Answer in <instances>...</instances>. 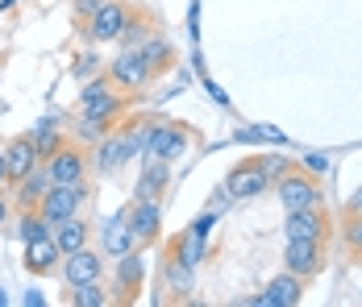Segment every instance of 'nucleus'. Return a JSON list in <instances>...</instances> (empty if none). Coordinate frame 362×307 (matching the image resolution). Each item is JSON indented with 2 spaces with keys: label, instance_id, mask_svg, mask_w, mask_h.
I'll return each instance as SVG.
<instances>
[{
  "label": "nucleus",
  "instance_id": "obj_23",
  "mask_svg": "<svg viewBox=\"0 0 362 307\" xmlns=\"http://www.w3.org/2000/svg\"><path fill=\"white\" fill-rule=\"evenodd\" d=\"M138 50H142V59L150 63V71H154V79H158V75H167V71L175 67V46H171L167 37L158 34V30H154V34L146 37V42L138 46Z\"/></svg>",
  "mask_w": 362,
  "mask_h": 307
},
{
  "label": "nucleus",
  "instance_id": "obj_13",
  "mask_svg": "<svg viewBox=\"0 0 362 307\" xmlns=\"http://www.w3.org/2000/svg\"><path fill=\"white\" fill-rule=\"evenodd\" d=\"M284 270L300 274V278H317L325 270V241H313V237H296L284 245Z\"/></svg>",
  "mask_w": 362,
  "mask_h": 307
},
{
  "label": "nucleus",
  "instance_id": "obj_34",
  "mask_svg": "<svg viewBox=\"0 0 362 307\" xmlns=\"http://www.w3.org/2000/svg\"><path fill=\"white\" fill-rule=\"evenodd\" d=\"M13 220V200L4 195V187H0V224H8Z\"/></svg>",
  "mask_w": 362,
  "mask_h": 307
},
{
  "label": "nucleus",
  "instance_id": "obj_30",
  "mask_svg": "<svg viewBox=\"0 0 362 307\" xmlns=\"http://www.w3.org/2000/svg\"><path fill=\"white\" fill-rule=\"evenodd\" d=\"M105 71V63H100V46H83L79 54H75V63H71V75L79 79V83H88L92 75H100Z\"/></svg>",
  "mask_w": 362,
  "mask_h": 307
},
{
  "label": "nucleus",
  "instance_id": "obj_10",
  "mask_svg": "<svg viewBox=\"0 0 362 307\" xmlns=\"http://www.w3.org/2000/svg\"><path fill=\"white\" fill-rule=\"evenodd\" d=\"M271 187V179H267V171H262V162L258 158H246V162H238L233 171L225 174V200L229 204H246V200H258L262 191Z\"/></svg>",
  "mask_w": 362,
  "mask_h": 307
},
{
  "label": "nucleus",
  "instance_id": "obj_16",
  "mask_svg": "<svg viewBox=\"0 0 362 307\" xmlns=\"http://www.w3.org/2000/svg\"><path fill=\"white\" fill-rule=\"evenodd\" d=\"M329 233H333V224H329L325 204H317V207H300V212H288V220H284V237H288V241H296V237L329 241Z\"/></svg>",
  "mask_w": 362,
  "mask_h": 307
},
{
  "label": "nucleus",
  "instance_id": "obj_35",
  "mask_svg": "<svg viewBox=\"0 0 362 307\" xmlns=\"http://www.w3.org/2000/svg\"><path fill=\"white\" fill-rule=\"evenodd\" d=\"M0 187H8V167H4V145H0Z\"/></svg>",
  "mask_w": 362,
  "mask_h": 307
},
{
  "label": "nucleus",
  "instance_id": "obj_1",
  "mask_svg": "<svg viewBox=\"0 0 362 307\" xmlns=\"http://www.w3.org/2000/svg\"><path fill=\"white\" fill-rule=\"evenodd\" d=\"M125 108H129V92H117L105 71H100V75H92V79L79 88V112H83V116H96V121L121 125Z\"/></svg>",
  "mask_w": 362,
  "mask_h": 307
},
{
  "label": "nucleus",
  "instance_id": "obj_8",
  "mask_svg": "<svg viewBox=\"0 0 362 307\" xmlns=\"http://www.w3.org/2000/svg\"><path fill=\"white\" fill-rule=\"evenodd\" d=\"M42 167H46V174H50L54 187H63V183H83V179L92 174V154H88L83 145H75V141H63Z\"/></svg>",
  "mask_w": 362,
  "mask_h": 307
},
{
  "label": "nucleus",
  "instance_id": "obj_31",
  "mask_svg": "<svg viewBox=\"0 0 362 307\" xmlns=\"http://www.w3.org/2000/svg\"><path fill=\"white\" fill-rule=\"evenodd\" d=\"M258 162H262V171H267V179H271V183H275L284 171H291V167H296V162H291V158H284V154H258Z\"/></svg>",
  "mask_w": 362,
  "mask_h": 307
},
{
  "label": "nucleus",
  "instance_id": "obj_25",
  "mask_svg": "<svg viewBox=\"0 0 362 307\" xmlns=\"http://www.w3.org/2000/svg\"><path fill=\"white\" fill-rule=\"evenodd\" d=\"M30 141H34L37 158L46 162V158H50V154H54V150H59V145L67 141V133H63V129H59L54 121H37L34 129H30Z\"/></svg>",
  "mask_w": 362,
  "mask_h": 307
},
{
  "label": "nucleus",
  "instance_id": "obj_37",
  "mask_svg": "<svg viewBox=\"0 0 362 307\" xmlns=\"http://www.w3.org/2000/svg\"><path fill=\"white\" fill-rule=\"evenodd\" d=\"M13 4H17V0H0V13H8V8H13Z\"/></svg>",
  "mask_w": 362,
  "mask_h": 307
},
{
  "label": "nucleus",
  "instance_id": "obj_24",
  "mask_svg": "<svg viewBox=\"0 0 362 307\" xmlns=\"http://www.w3.org/2000/svg\"><path fill=\"white\" fill-rule=\"evenodd\" d=\"M204 241H209L204 233H196V229L187 224L180 237H171L167 253H171V258H180V262H187V266H200V262H204V249H209Z\"/></svg>",
  "mask_w": 362,
  "mask_h": 307
},
{
  "label": "nucleus",
  "instance_id": "obj_20",
  "mask_svg": "<svg viewBox=\"0 0 362 307\" xmlns=\"http://www.w3.org/2000/svg\"><path fill=\"white\" fill-rule=\"evenodd\" d=\"M129 249H138V245H134V229H129V220L121 212V216H112V220L100 224V253L112 262V258H125Z\"/></svg>",
  "mask_w": 362,
  "mask_h": 307
},
{
  "label": "nucleus",
  "instance_id": "obj_12",
  "mask_svg": "<svg viewBox=\"0 0 362 307\" xmlns=\"http://www.w3.org/2000/svg\"><path fill=\"white\" fill-rule=\"evenodd\" d=\"M125 220L134 229V245L138 249H150L154 241L163 237V200H129Z\"/></svg>",
  "mask_w": 362,
  "mask_h": 307
},
{
  "label": "nucleus",
  "instance_id": "obj_18",
  "mask_svg": "<svg viewBox=\"0 0 362 307\" xmlns=\"http://www.w3.org/2000/svg\"><path fill=\"white\" fill-rule=\"evenodd\" d=\"M37 162V150H34V141H30V133H21V137H8L4 141V167H8V187L17 183V179H25V174L34 171Z\"/></svg>",
  "mask_w": 362,
  "mask_h": 307
},
{
  "label": "nucleus",
  "instance_id": "obj_11",
  "mask_svg": "<svg viewBox=\"0 0 362 307\" xmlns=\"http://www.w3.org/2000/svg\"><path fill=\"white\" fill-rule=\"evenodd\" d=\"M105 270H109V258L96 249V245H83L75 253H63V270L59 278L67 287H83V282H105Z\"/></svg>",
  "mask_w": 362,
  "mask_h": 307
},
{
  "label": "nucleus",
  "instance_id": "obj_17",
  "mask_svg": "<svg viewBox=\"0 0 362 307\" xmlns=\"http://www.w3.org/2000/svg\"><path fill=\"white\" fill-rule=\"evenodd\" d=\"M171 187V162L167 158H142V174L134 183V200H163Z\"/></svg>",
  "mask_w": 362,
  "mask_h": 307
},
{
  "label": "nucleus",
  "instance_id": "obj_3",
  "mask_svg": "<svg viewBox=\"0 0 362 307\" xmlns=\"http://www.w3.org/2000/svg\"><path fill=\"white\" fill-rule=\"evenodd\" d=\"M275 195H279V207L284 212H300V207H317L325 204V191H321V179L317 174H308L304 167H291L284 171L275 183Z\"/></svg>",
  "mask_w": 362,
  "mask_h": 307
},
{
  "label": "nucleus",
  "instance_id": "obj_33",
  "mask_svg": "<svg viewBox=\"0 0 362 307\" xmlns=\"http://www.w3.org/2000/svg\"><path fill=\"white\" fill-rule=\"evenodd\" d=\"M300 167H304L308 174H317V179H321V174L329 171V158H325V154H308V158H300Z\"/></svg>",
  "mask_w": 362,
  "mask_h": 307
},
{
  "label": "nucleus",
  "instance_id": "obj_32",
  "mask_svg": "<svg viewBox=\"0 0 362 307\" xmlns=\"http://www.w3.org/2000/svg\"><path fill=\"white\" fill-rule=\"evenodd\" d=\"M100 4H105V0H71V17H75V25H83V21H88V17H92L96 8H100Z\"/></svg>",
  "mask_w": 362,
  "mask_h": 307
},
{
  "label": "nucleus",
  "instance_id": "obj_38",
  "mask_svg": "<svg viewBox=\"0 0 362 307\" xmlns=\"http://www.w3.org/2000/svg\"><path fill=\"white\" fill-rule=\"evenodd\" d=\"M0 307H4V291H0Z\"/></svg>",
  "mask_w": 362,
  "mask_h": 307
},
{
  "label": "nucleus",
  "instance_id": "obj_4",
  "mask_svg": "<svg viewBox=\"0 0 362 307\" xmlns=\"http://www.w3.org/2000/svg\"><path fill=\"white\" fill-rule=\"evenodd\" d=\"M192 141H196V129L187 121H150V137H146L142 158H167V162H175V158L187 154Z\"/></svg>",
  "mask_w": 362,
  "mask_h": 307
},
{
  "label": "nucleus",
  "instance_id": "obj_9",
  "mask_svg": "<svg viewBox=\"0 0 362 307\" xmlns=\"http://www.w3.org/2000/svg\"><path fill=\"white\" fill-rule=\"evenodd\" d=\"M142 278H146L142 249H129L125 258H112V278H109L112 303H134L142 295Z\"/></svg>",
  "mask_w": 362,
  "mask_h": 307
},
{
  "label": "nucleus",
  "instance_id": "obj_15",
  "mask_svg": "<svg viewBox=\"0 0 362 307\" xmlns=\"http://www.w3.org/2000/svg\"><path fill=\"white\" fill-rule=\"evenodd\" d=\"M304 287H308V278H300V274H291V270H279L267 282V291L258 299H246V303H254V307H300Z\"/></svg>",
  "mask_w": 362,
  "mask_h": 307
},
{
  "label": "nucleus",
  "instance_id": "obj_22",
  "mask_svg": "<svg viewBox=\"0 0 362 307\" xmlns=\"http://www.w3.org/2000/svg\"><path fill=\"white\" fill-rule=\"evenodd\" d=\"M192 274L196 266H187L180 258H163V291H167V299H187L192 295Z\"/></svg>",
  "mask_w": 362,
  "mask_h": 307
},
{
  "label": "nucleus",
  "instance_id": "obj_5",
  "mask_svg": "<svg viewBox=\"0 0 362 307\" xmlns=\"http://www.w3.org/2000/svg\"><path fill=\"white\" fill-rule=\"evenodd\" d=\"M129 158H138V150H134V129H129V125H117L109 137H100V141L92 145V171L96 174L125 171Z\"/></svg>",
  "mask_w": 362,
  "mask_h": 307
},
{
  "label": "nucleus",
  "instance_id": "obj_21",
  "mask_svg": "<svg viewBox=\"0 0 362 307\" xmlns=\"http://www.w3.org/2000/svg\"><path fill=\"white\" fill-rule=\"evenodd\" d=\"M50 237L59 241L63 253H75V249L92 245V220H88L83 212H79V216H67V220H59V224L50 229Z\"/></svg>",
  "mask_w": 362,
  "mask_h": 307
},
{
  "label": "nucleus",
  "instance_id": "obj_7",
  "mask_svg": "<svg viewBox=\"0 0 362 307\" xmlns=\"http://www.w3.org/2000/svg\"><path fill=\"white\" fill-rule=\"evenodd\" d=\"M88 195H92L88 179H83V183H63V187H50V191L42 195L37 212H42V220L54 229L59 220H67V216H79V212H83V204H88Z\"/></svg>",
  "mask_w": 362,
  "mask_h": 307
},
{
  "label": "nucleus",
  "instance_id": "obj_2",
  "mask_svg": "<svg viewBox=\"0 0 362 307\" xmlns=\"http://www.w3.org/2000/svg\"><path fill=\"white\" fill-rule=\"evenodd\" d=\"M129 17H134L129 0H105V4H100V8L79 25V37H83L88 46H112L117 37L125 34Z\"/></svg>",
  "mask_w": 362,
  "mask_h": 307
},
{
  "label": "nucleus",
  "instance_id": "obj_19",
  "mask_svg": "<svg viewBox=\"0 0 362 307\" xmlns=\"http://www.w3.org/2000/svg\"><path fill=\"white\" fill-rule=\"evenodd\" d=\"M50 187H54V183H50V174H46V167L37 162L25 179H17V183H13L8 200H13V207H17V212H21V207H37V204H42V195H46Z\"/></svg>",
  "mask_w": 362,
  "mask_h": 307
},
{
  "label": "nucleus",
  "instance_id": "obj_36",
  "mask_svg": "<svg viewBox=\"0 0 362 307\" xmlns=\"http://www.w3.org/2000/svg\"><path fill=\"white\" fill-rule=\"evenodd\" d=\"M346 212H362V187H358V191H354V200L346 204Z\"/></svg>",
  "mask_w": 362,
  "mask_h": 307
},
{
  "label": "nucleus",
  "instance_id": "obj_6",
  "mask_svg": "<svg viewBox=\"0 0 362 307\" xmlns=\"http://www.w3.org/2000/svg\"><path fill=\"white\" fill-rule=\"evenodd\" d=\"M105 75L112 79L117 92H129V96H138V92H146V88L154 83V71H150V63L142 59V50H121L117 59H109Z\"/></svg>",
  "mask_w": 362,
  "mask_h": 307
},
{
  "label": "nucleus",
  "instance_id": "obj_27",
  "mask_svg": "<svg viewBox=\"0 0 362 307\" xmlns=\"http://www.w3.org/2000/svg\"><path fill=\"white\" fill-rule=\"evenodd\" d=\"M154 34V21H150V13H142V8H134V17H129V25H125V34L117 37V46L121 50H138L146 37Z\"/></svg>",
  "mask_w": 362,
  "mask_h": 307
},
{
  "label": "nucleus",
  "instance_id": "obj_28",
  "mask_svg": "<svg viewBox=\"0 0 362 307\" xmlns=\"http://www.w3.org/2000/svg\"><path fill=\"white\" fill-rule=\"evenodd\" d=\"M341 245H346V253L362 262V212H346L341 216Z\"/></svg>",
  "mask_w": 362,
  "mask_h": 307
},
{
  "label": "nucleus",
  "instance_id": "obj_14",
  "mask_svg": "<svg viewBox=\"0 0 362 307\" xmlns=\"http://www.w3.org/2000/svg\"><path fill=\"white\" fill-rule=\"evenodd\" d=\"M21 266L30 278H59L63 270V249H59V241L50 237H37V241H25V258H21Z\"/></svg>",
  "mask_w": 362,
  "mask_h": 307
},
{
  "label": "nucleus",
  "instance_id": "obj_29",
  "mask_svg": "<svg viewBox=\"0 0 362 307\" xmlns=\"http://www.w3.org/2000/svg\"><path fill=\"white\" fill-rule=\"evenodd\" d=\"M13 224H17V237H21V241H37V237H46V233H50V224L42 220V212H37V207H21Z\"/></svg>",
  "mask_w": 362,
  "mask_h": 307
},
{
  "label": "nucleus",
  "instance_id": "obj_26",
  "mask_svg": "<svg viewBox=\"0 0 362 307\" xmlns=\"http://www.w3.org/2000/svg\"><path fill=\"white\" fill-rule=\"evenodd\" d=\"M67 303L71 307H109L112 295L105 282H83V287H67Z\"/></svg>",
  "mask_w": 362,
  "mask_h": 307
}]
</instances>
